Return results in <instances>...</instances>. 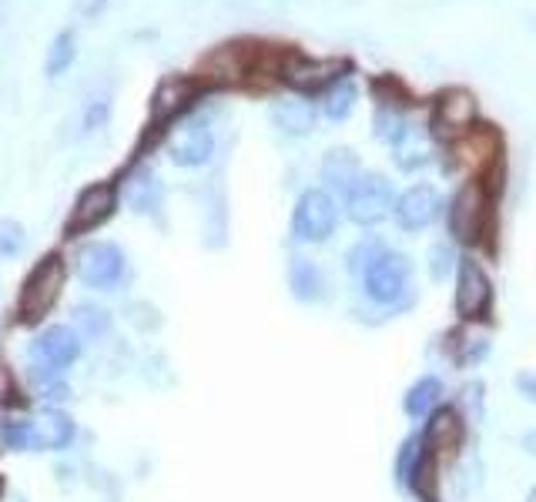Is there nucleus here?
Returning a JSON list of instances; mask_svg holds the SVG:
<instances>
[{
  "mask_svg": "<svg viewBox=\"0 0 536 502\" xmlns=\"http://www.w3.org/2000/svg\"><path fill=\"white\" fill-rule=\"evenodd\" d=\"M359 285L372 305L389 308V312L409 308L413 305V262L402 251L382 248L376 262L359 275Z\"/></svg>",
  "mask_w": 536,
  "mask_h": 502,
  "instance_id": "nucleus-1",
  "label": "nucleus"
},
{
  "mask_svg": "<svg viewBox=\"0 0 536 502\" xmlns=\"http://www.w3.org/2000/svg\"><path fill=\"white\" fill-rule=\"evenodd\" d=\"M446 225L459 245H483V238L493 231V195L480 178L466 181L453 195L446 208Z\"/></svg>",
  "mask_w": 536,
  "mask_h": 502,
  "instance_id": "nucleus-2",
  "label": "nucleus"
},
{
  "mask_svg": "<svg viewBox=\"0 0 536 502\" xmlns=\"http://www.w3.org/2000/svg\"><path fill=\"white\" fill-rule=\"evenodd\" d=\"M208 91H212V88H208L198 74H171V77H165V81L155 88V94H151V121H148V128L155 134H161L171 121H178L188 108H195V101L201 98V94H208Z\"/></svg>",
  "mask_w": 536,
  "mask_h": 502,
  "instance_id": "nucleus-3",
  "label": "nucleus"
},
{
  "mask_svg": "<svg viewBox=\"0 0 536 502\" xmlns=\"http://www.w3.org/2000/svg\"><path fill=\"white\" fill-rule=\"evenodd\" d=\"M352 64L346 57H305L299 51H289L282 64V81L299 94H325L335 81L349 77Z\"/></svg>",
  "mask_w": 536,
  "mask_h": 502,
  "instance_id": "nucleus-4",
  "label": "nucleus"
},
{
  "mask_svg": "<svg viewBox=\"0 0 536 502\" xmlns=\"http://www.w3.org/2000/svg\"><path fill=\"white\" fill-rule=\"evenodd\" d=\"M339 225V205L325 188L302 191L292 211V235L305 241V245H322L335 235Z\"/></svg>",
  "mask_w": 536,
  "mask_h": 502,
  "instance_id": "nucleus-5",
  "label": "nucleus"
},
{
  "mask_svg": "<svg viewBox=\"0 0 536 502\" xmlns=\"http://www.w3.org/2000/svg\"><path fill=\"white\" fill-rule=\"evenodd\" d=\"M392 205H396V195H392L389 178L379 175V171H362L356 185L346 191V215L359 228H372L386 221L392 215Z\"/></svg>",
  "mask_w": 536,
  "mask_h": 502,
  "instance_id": "nucleus-6",
  "label": "nucleus"
},
{
  "mask_svg": "<svg viewBox=\"0 0 536 502\" xmlns=\"http://www.w3.org/2000/svg\"><path fill=\"white\" fill-rule=\"evenodd\" d=\"M493 308V282L476 258H459L456 265V315L463 322H483Z\"/></svg>",
  "mask_w": 536,
  "mask_h": 502,
  "instance_id": "nucleus-7",
  "label": "nucleus"
},
{
  "mask_svg": "<svg viewBox=\"0 0 536 502\" xmlns=\"http://www.w3.org/2000/svg\"><path fill=\"white\" fill-rule=\"evenodd\" d=\"M61 285H64V262L57 255L41 258V265L31 272V278L24 282V292H21L24 322H41V318L54 308L57 295H61Z\"/></svg>",
  "mask_w": 536,
  "mask_h": 502,
  "instance_id": "nucleus-8",
  "label": "nucleus"
},
{
  "mask_svg": "<svg viewBox=\"0 0 536 502\" xmlns=\"http://www.w3.org/2000/svg\"><path fill=\"white\" fill-rule=\"evenodd\" d=\"M476 94L466 88H446L436 94L433 101V118H429V128H433L436 138L453 141L459 134H466L476 124Z\"/></svg>",
  "mask_w": 536,
  "mask_h": 502,
  "instance_id": "nucleus-9",
  "label": "nucleus"
},
{
  "mask_svg": "<svg viewBox=\"0 0 536 502\" xmlns=\"http://www.w3.org/2000/svg\"><path fill=\"white\" fill-rule=\"evenodd\" d=\"M128 262H124V251L111 241H91L88 248H81L78 255V275L88 288L108 292V288L121 285Z\"/></svg>",
  "mask_w": 536,
  "mask_h": 502,
  "instance_id": "nucleus-10",
  "label": "nucleus"
},
{
  "mask_svg": "<svg viewBox=\"0 0 536 502\" xmlns=\"http://www.w3.org/2000/svg\"><path fill=\"white\" fill-rule=\"evenodd\" d=\"M449 144H453V158L459 164H469L480 175H486L493 164L503 161V138L496 134L493 124H473L466 134H459Z\"/></svg>",
  "mask_w": 536,
  "mask_h": 502,
  "instance_id": "nucleus-11",
  "label": "nucleus"
},
{
  "mask_svg": "<svg viewBox=\"0 0 536 502\" xmlns=\"http://www.w3.org/2000/svg\"><path fill=\"white\" fill-rule=\"evenodd\" d=\"M114 208H118V188L108 185V181H98L91 185L88 191H81L78 205L71 208V218H67V235L78 238V235H88L98 225H104Z\"/></svg>",
  "mask_w": 536,
  "mask_h": 502,
  "instance_id": "nucleus-12",
  "label": "nucleus"
},
{
  "mask_svg": "<svg viewBox=\"0 0 536 502\" xmlns=\"http://www.w3.org/2000/svg\"><path fill=\"white\" fill-rule=\"evenodd\" d=\"M443 211V198L433 185H413L406 188L392 205V218L402 231H426Z\"/></svg>",
  "mask_w": 536,
  "mask_h": 502,
  "instance_id": "nucleus-13",
  "label": "nucleus"
},
{
  "mask_svg": "<svg viewBox=\"0 0 536 502\" xmlns=\"http://www.w3.org/2000/svg\"><path fill=\"white\" fill-rule=\"evenodd\" d=\"M212 154H215V134L205 121L181 124L168 138V158L178 168H201V164L212 161Z\"/></svg>",
  "mask_w": 536,
  "mask_h": 502,
  "instance_id": "nucleus-14",
  "label": "nucleus"
},
{
  "mask_svg": "<svg viewBox=\"0 0 536 502\" xmlns=\"http://www.w3.org/2000/svg\"><path fill=\"white\" fill-rule=\"evenodd\" d=\"M74 439V419L61 409H41L27 419V449L54 452L71 446Z\"/></svg>",
  "mask_w": 536,
  "mask_h": 502,
  "instance_id": "nucleus-15",
  "label": "nucleus"
},
{
  "mask_svg": "<svg viewBox=\"0 0 536 502\" xmlns=\"http://www.w3.org/2000/svg\"><path fill=\"white\" fill-rule=\"evenodd\" d=\"M34 352L47 369L64 372L67 365H74L81 359V335L74 332L71 325H51L47 332H41V339L34 342Z\"/></svg>",
  "mask_w": 536,
  "mask_h": 502,
  "instance_id": "nucleus-16",
  "label": "nucleus"
},
{
  "mask_svg": "<svg viewBox=\"0 0 536 502\" xmlns=\"http://www.w3.org/2000/svg\"><path fill=\"white\" fill-rule=\"evenodd\" d=\"M359 175H362V164L352 148H332L322 158V181L332 191H339V195H346V191L356 185Z\"/></svg>",
  "mask_w": 536,
  "mask_h": 502,
  "instance_id": "nucleus-17",
  "label": "nucleus"
},
{
  "mask_svg": "<svg viewBox=\"0 0 536 502\" xmlns=\"http://www.w3.org/2000/svg\"><path fill=\"white\" fill-rule=\"evenodd\" d=\"M426 449L443 452V449H456L463 442V419H459L456 409H436L429 415L426 432H423Z\"/></svg>",
  "mask_w": 536,
  "mask_h": 502,
  "instance_id": "nucleus-18",
  "label": "nucleus"
},
{
  "mask_svg": "<svg viewBox=\"0 0 536 502\" xmlns=\"http://www.w3.org/2000/svg\"><path fill=\"white\" fill-rule=\"evenodd\" d=\"M289 288L299 302H322L325 298V275L312 258L295 255L289 262Z\"/></svg>",
  "mask_w": 536,
  "mask_h": 502,
  "instance_id": "nucleus-19",
  "label": "nucleus"
},
{
  "mask_svg": "<svg viewBox=\"0 0 536 502\" xmlns=\"http://www.w3.org/2000/svg\"><path fill=\"white\" fill-rule=\"evenodd\" d=\"M439 402H443V382H439L436 375H423V379L409 385V392L402 395V412L413 422H419V419H429V415L439 409Z\"/></svg>",
  "mask_w": 536,
  "mask_h": 502,
  "instance_id": "nucleus-20",
  "label": "nucleus"
},
{
  "mask_svg": "<svg viewBox=\"0 0 536 502\" xmlns=\"http://www.w3.org/2000/svg\"><path fill=\"white\" fill-rule=\"evenodd\" d=\"M272 121H275V128L282 134H289V138H305V134H312L315 128V108L302 98L279 101L272 108Z\"/></svg>",
  "mask_w": 536,
  "mask_h": 502,
  "instance_id": "nucleus-21",
  "label": "nucleus"
},
{
  "mask_svg": "<svg viewBox=\"0 0 536 502\" xmlns=\"http://www.w3.org/2000/svg\"><path fill=\"white\" fill-rule=\"evenodd\" d=\"M392 161H396L399 171H419L433 161V148H429V138L419 128H409L402 138L392 144Z\"/></svg>",
  "mask_w": 536,
  "mask_h": 502,
  "instance_id": "nucleus-22",
  "label": "nucleus"
},
{
  "mask_svg": "<svg viewBox=\"0 0 536 502\" xmlns=\"http://www.w3.org/2000/svg\"><path fill=\"white\" fill-rule=\"evenodd\" d=\"M356 101H359L356 81H352V77H342V81H335L332 88L322 94V114L329 121H346L349 114L356 111Z\"/></svg>",
  "mask_w": 536,
  "mask_h": 502,
  "instance_id": "nucleus-23",
  "label": "nucleus"
},
{
  "mask_svg": "<svg viewBox=\"0 0 536 502\" xmlns=\"http://www.w3.org/2000/svg\"><path fill=\"white\" fill-rule=\"evenodd\" d=\"M369 88H372V98L379 101V108H409V104H416V94L409 91L396 74L372 77Z\"/></svg>",
  "mask_w": 536,
  "mask_h": 502,
  "instance_id": "nucleus-24",
  "label": "nucleus"
},
{
  "mask_svg": "<svg viewBox=\"0 0 536 502\" xmlns=\"http://www.w3.org/2000/svg\"><path fill=\"white\" fill-rule=\"evenodd\" d=\"M124 201H128L134 211H155L161 201V185L151 175H138L124 188Z\"/></svg>",
  "mask_w": 536,
  "mask_h": 502,
  "instance_id": "nucleus-25",
  "label": "nucleus"
},
{
  "mask_svg": "<svg viewBox=\"0 0 536 502\" xmlns=\"http://www.w3.org/2000/svg\"><path fill=\"white\" fill-rule=\"evenodd\" d=\"M372 124H376V138L386 141L389 148H392V144H396L409 128H413L406 114H402V108H376V118H372Z\"/></svg>",
  "mask_w": 536,
  "mask_h": 502,
  "instance_id": "nucleus-26",
  "label": "nucleus"
},
{
  "mask_svg": "<svg viewBox=\"0 0 536 502\" xmlns=\"http://www.w3.org/2000/svg\"><path fill=\"white\" fill-rule=\"evenodd\" d=\"M74 54H78V47H74V34L71 31H61L51 41V51H47V64H44L47 77H61L67 67H71Z\"/></svg>",
  "mask_w": 536,
  "mask_h": 502,
  "instance_id": "nucleus-27",
  "label": "nucleus"
},
{
  "mask_svg": "<svg viewBox=\"0 0 536 502\" xmlns=\"http://www.w3.org/2000/svg\"><path fill=\"white\" fill-rule=\"evenodd\" d=\"M423 452H426L423 436H409V439L399 446V456H396V479L402 482V486H409V482H413L416 466H419V459H423Z\"/></svg>",
  "mask_w": 536,
  "mask_h": 502,
  "instance_id": "nucleus-28",
  "label": "nucleus"
},
{
  "mask_svg": "<svg viewBox=\"0 0 536 502\" xmlns=\"http://www.w3.org/2000/svg\"><path fill=\"white\" fill-rule=\"evenodd\" d=\"M456 265H459V255L453 245L439 241V245L429 248V275H433V282H446V275L453 272Z\"/></svg>",
  "mask_w": 536,
  "mask_h": 502,
  "instance_id": "nucleus-29",
  "label": "nucleus"
},
{
  "mask_svg": "<svg viewBox=\"0 0 536 502\" xmlns=\"http://www.w3.org/2000/svg\"><path fill=\"white\" fill-rule=\"evenodd\" d=\"M0 446L14 449V452H27V419H17V415L0 419Z\"/></svg>",
  "mask_w": 536,
  "mask_h": 502,
  "instance_id": "nucleus-30",
  "label": "nucleus"
},
{
  "mask_svg": "<svg viewBox=\"0 0 536 502\" xmlns=\"http://www.w3.org/2000/svg\"><path fill=\"white\" fill-rule=\"evenodd\" d=\"M24 228H21V221H14V218H7V221H0V255L4 258H14V255H21V248H24Z\"/></svg>",
  "mask_w": 536,
  "mask_h": 502,
  "instance_id": "nucleus-31",
  "label": "nucleus"
},
{
  "mask_svg": "<svg viewBox=\"0 0 536 502\" xmlns=\"http://www.w3.org/2000/svg\"><path fill=\"white\" fill-rule=\"evenodd\" d=\"M379 251H382L379 241H372V238H369V241H359V245L349 251V272L359 278V275L366 272V268L372 265V262H376V255H379Z\"/></svg>",
  "mask_w": 536,
  "mask_h": 502,
  "instance_id": "nucleus-32",
  "label": "nucleus"
},
{
  "mask_svg": "<svg viewBox=\"0 0 536 502\" xmlns=\"http://www.w3.org/2000/svg\"><path fill=\"white\" fill-rule=\"evenodd\" d=\"M463 405H466V412L473 415V422L483 419V385L480 382H473L463 389Z\"/></svg>",
  "mask_w": 536,
  "mask_h": 502,
  "instance_id": "nucleus-33",
  "label": "nucleus"
},
{
  "mask_svg": "<svg viewBox=\"0 0 536 502\" xmlns=\"http://www.w3.org/2000/svg\"><path fill=\"white\" fill-rule=\"evenodd\" d=\"M78 322L88 325L91 335H101L104 328H108V318H104L101 308H78Z\"/></svg>",
  "mask_w": 536,
  "mask_h": 502,
  "instance_id": "nucleus-34",
  "label": "nucleus"
},
{
  "mask_svg": "<svg viewBox=\"0 0 536 502\" xmlns=\"http://www.w3.org/2000/svg\"><path fill=\"white\" fill-rule=\"evenodd\" d=\"M516 392H520L526 402H536V372H520V375H516Z\"/></svg>",
  "mask_w": 536,
  "mask_h": 502,
  "instance_id": "nucleus-35",
  "label": "nucleus"
},
{
  "mask_svg": "<svg viewBox=\"0 0 536 502\" xmlns=\"http://www.w3.org/2000/svg\"><path fill=\"white\" fill-rule=\"evenodd\" d=\"M104 114H108V104H104V101H98V104H94V108H91L88 114H84V128H88V131H94V128H98V124L104 121Z\"/></svg>",
  "mask_w": 536,
  "mask_h": 502,
  "instance_id": "nucleus-36",
  "label": "nucleus"
},
{
  "mask_svg": "<svg viewBox=\"0 0 536 502\" xmlns=\"http://www.w3.org/2000/svg\"><path fill=\"white\" fill-rule=\"evenodd\" d=\"M523 446L530 449V452H536V432H530V436H523Z\"/></svg>",
  "mask_w": 536,
  "mask_h": 502,
  "instance_id": "nucleus-37",
  "label": "nucleus"
}]
</instances>
